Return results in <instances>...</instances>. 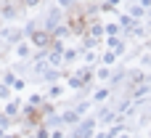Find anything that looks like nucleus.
I'll return each instance as SVG.
<instances>
[{"label": "nucleus", "mask_w": 151, "mask_h": 138, "mask_svg": "<svg viewBox=\"0 0 151 138\" xmlns=\"http://www.w3.org/2000/svg\"><path fill=\"white\" fill-rule=\"evenodd\" d=\"M69 27H72V32H85L88 29V16L82 13V8L69 13Z\"/></svg>", "instance_id": "1"}, {"label": "nucleus", "mask_w": 151, "mask_h": 138, "mask_svg": "<svg viewBox=\"0 0 151 138\" xmlns=\"http://www.w3.org/2000/svg\"><path fill=\"white\" fill-rule=\"evenodd\" d=\"M32 40H35V45H50V43H53V37H50L48 32H35Z\"/></svg>", "instance_id": "2"}, {"label": "nucleus", "mask_w": 151, "mask_h": 138, "mask_svg": "<svg viewBox=\"0 0 151 138\" xmlns=\"http://www.w3.org/2000/svg\"><path fill=\"white\" fill-rule=\"evenodd\" d=\"M35 3H37V0H27V5H35Z\"/></svg>", "instance_id": "3"}]
</instances>
